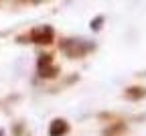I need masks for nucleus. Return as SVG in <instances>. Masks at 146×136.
I'll return each instance as SVG.
<instances>
[{"label":"nucleus","mask_w":146,"mask_h":136,"mask_svg":"<svg viewBox=\"0 0 146 136\" xmlns=\"http://www.w3.org/2000/svg\"><path fill=\"white\" fill-rule=\"evenodd\" d=\"M65 130H67V124H65V122H61V120H55V124L51 126V136H61Z\"/></svg>","instance_id":"obj_1"}]
</instances>
